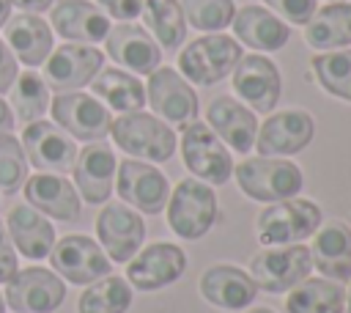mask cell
<instances>
[{
  "label": "cell",
  "instance_id": "cell-1",
  "mask_svg": "<svg viewBox=\"0 0 351 313\" xmlns=\"http://www.w3.org/2000/svg\"><path fill=\"white\" fill-rule=\"evenodd\" d=\"M110 135L121 151L134 159H154L165 162L176 151V132L148 113H121L110 121Z\"/></svg>",
  "mask_w": 351,
  "mask_h": 313
},
{
  "label": "cell",
  "instance_id": "cell-2",
  "mask_svg": "<svg viewBox=\"0 0 351 313\" xmlns=\"http://www.w3.org/2000/svg\"><path fill=\"white\" fill-rule=\"evenodd\" d=\"M241 58V47L236 38L214 33V36H203L195 38L189 47L181 49L178 55V71L197 82V85H214L222 77H228L233 71V66Z\"/></svg>",
  "mask_w": 351,
  "mask_h": 313
},
{
  "label": "cell",
  "instance_id": "cell-3",
  "mask_svg": "<svg viewBox=\"0 0 351 313\" xmlns=\"http://www.w3.org/2000/svg\"><path fill=\"white\" fill-rule=\"evenodd\" d=\"M52 124H58L69 137L96 143L110 132V110L93 96L80 91H60L49 99Z\"/></svg>",
  "mask_w": 351,
  "mask_h": 313
},
{
  "label": "cell",
  "instance_id": "cell-4",
  "mask_svg": "<svg viewBox=\"0 0 351 313\" xmlns=\"http://www.w3.org/2000/svg\"><path fill=\"white\" fill-rule=\"evenodd\" d=\"M236 181L241 192L255 200L274 203L296 195L302 189V170L288 159H244L236 167Z\"/></svg>",
  "mask_w": 351,
  "mask_h": 313
},
{
  "label": "cell",
  "instance_id": "cell-5",
  "mask_svg": "<svg viewBox=\"0 0 351 313\" xmlns=\"http://www.w3.org/2000/svg\"><path fill=\"white\" fill-rule=\"evenodd\" d=\"M217 217V195L197 178H184L167 203V222L181 239H200Z\"/></svg>",
  "mask_w": 351,
  "mask_h": 313
},
{
  "label": "cell",
  "instance_id": "cell-6",
  "mask_svg": "<svg viewBox=\"0 0 351 313\" xmlns=\"http://www.w3.org/2000/svg\"><path fill=\"white\" fill-rule=\"evenodd\" d=\"M321 225V209L313 200H274L258 217L261 244H288L313 236Z\"/></svg>",
  "mask_w": 351,
  "mask_h": 313
},
{
  "label": "cell",
  "instance_id": "cell-7",
  "mask_svg": "<svg viewBox=\"0 0 351 313\" xmlns=\"http://www.w3.org/2000/svg\"><path fill=\"white\" fill-rule=\"evenodd\" d=\"M19 143L25 148L27 165L38 167V173H58V176H63V173H69L74 167V159H77L74 137H69L52 121H41L38 118V121L25 124Z\"/></svg>",
  "mask_w": 351,
  "mask_h": 313
},
{
  "label": "cell",
  "instance_id": "cell-8",
  "mask_svg": "<svg viewBox=\"0 0 351 313\" xmlns=\"http://www.w3.org/2000/svg\"><path fill=\"white\" fill-rule=\"evenodd\" d=\"M66 297L63 280L44 266L16 269L11 280H5V302L16 313H52L60 308Z\"/></svg>",
  "mask_w": 351,
  "mask_h": 313
},
{
  "label": "cell",
  "instance_id": "cell-9",
  "mask_svg": "<svg viewBox=\"0 0 351 313\" xmlns=\"http://www.w3.org/2000/svg\"><path fill=\"white\" fill-rule=\"evenodd\" d=\"M41 66H44L41 77L52 91H58V93L77 91L99 74V69L104 66V55L93 44L66 41L60 47H52V52L47 55V60Z\"/></svg>",
  "mask_w": 351,
  "mask_h": 313
},
{
  "label": "cell",
  "instance_id": "cell-10",
  "mask_svg": "<svg viewBox=\"0 0 351 313\" xmlns=\"http://www.w3.org/2000/svg\"><path fill=\"white\" fill-rule=\"evenodd\" d=\"M47 258L52 261L55 275H60L77 286H88V283L110 275L107 253L90 236H82V233H69L60 242H55Z\"/></svg>",
  "mask_w": 351,
  "mask_h": 313
},
{
  "label": "cell",
  "instance_id": "cell-11",
  "mask_svg": "<svg viewBox=\"0 0 351 313\" xmlns=\"http://www.w3.org/2000/svg\"><path fill=\"white\" fill-rule=\"evenodd\" d=\"M181 154H184V165L200 181L222 184V181H228V176L233 170V159H230L228 148L214 135V129L208 124H200V121H192L184 126Z\"/></svg>",
  "mask_w": 351,
  "mask_h": 313
},
{
  "label": "cell",
  "instance_id": "cell-12",
  "mask_svg": "<svg viewBox=\"0 0 351 313\" xmlns=\"http://www.w3.org/2000/svg\"><path fill=\"white\" fill-rule=\"evenodd\" d=\"M96 233L110 261L126 264L145 239V222L123 203H107L96 217Z\"/></svg>",
  "mask_w": 351,
  "mask_h": 313
},
{
  "label": "cell",
  "instance_id": "cell-13",
  "mask_svg": "<svg viewBox=\"0 0 351 313\" xmlns=\"http://www.w3.org/2000/svg\"><path fill=\"white\" fill-rule=\"evenodd\" d=\"M310 266H313L310 250L302 247V244L282 247V250H263L250 264L252 283L258 288H263V291H271V294L288 291L296 283H302L307 277Z\"/></svg>",
  "mask_w": 351,
  "mask_h": 313
},
{
  "label": "cell",
  "instance_id": "cell-14",
  "mask_svg": "<svg viewBox=\"0 0 351 313\" xmlns=\"http://www.w3.org/2000/svg\"><path fill=\"white\" fill-rule=\"evenodd\" d=\"M145 102L154 107L156 115H162L170 124H189L197 115V96L189 88V82L176 69H154L148 74Z\"/></svg>",
  "mask_w": 351,
  "mask_h": 313
},
{
  "label": "cell",
  "instance_id": "cell-15",
  "mask_svg": "<svg viewBox=\"0 0 351 313\" xmlns=\"http://www.w3.org/2000/svg\"><path fill=\"white\" fill-rule=\"evenodd\" d=\"M184 269H186V255L181 253V247H176L170 242H156L129 258L126 277L140 291H156V288L178 280L184 275Z\"/></svg>",
  "mask_w": 351,
  "mask_h": 313
},
{
  "label": "cell",
  "instance_id": "cell-16",
  "mask_svg": "<svg viewBox=\"0 0 351 313\" xmlns=\"http://www.w3.org/2000/svg\"><path fill=\"white\" fill-rule=\"evenodd\" d=\"M49 27L74 44H96L110 33V16L90 0H58L49 5Z\"/></svg>",
  "mask_w": 351,
  "mask_h": 313
},
{
  "label": "cell",
  "instance_id": "cell-17",
  "mask_svg": "<svg viewBox=\"0 0 351 313\" xmlns=\"http://www.w3.org/2000/svg\"><path fill=\"white\" fill-rule=\"evenodd\" d=\"M104 49L118 66L134 74H151L154 69H159L162 60V49L154 36H148V30L134 22H121L110 27V33L104 36Z\"/></svg>",
  "mask_w": 351,
  "mask_h": 313
},
{
  "label": "cell",
  "instance_id": "cell-18",
  "mask_svg": "<svg viewBox=\"0 0 351 313\" xmlns=\"http://www.w3.org/2000/svg\"><path fill=\"white\" fill-rule=\"evenodd\" d=\"M118 195L123 203H132L143 214H159L167 203V178L145 162L123 159L118 167Z\"/></svg>",
  "mask_w": 351,
  "mask_h": 313
},
{
  "label": "cell",
  "instance_id": "cell-19",
  "mask_svg": "<svg viewBox=\"0 0 351 313\" xmlns=\"http://www.w3.org/2000/svg\"><path fill=\"white\" fill-rule=\"evenodd\" d=\"M233 91L258 113H269L280 99V71L263 55H241L233 66Z\"/></svg>",
  "mask_w": 351,
  "mask_h": 313
},
{
  "label": "cell",
  "instance_id": "cell-20",
  "mask_svg": "<svg viewBox=\"0 0 351 313\" xmlns=\"http://www.w3.org/2000/svg\"><path fill=\"white\" fill-rule=\"evenodd\" d=\"M25 203L41 211L44 217H55L63 222H71L80 217V195L71 181H66L58 173H33L22 184Z\"/></svg>",
  "mask_w": 351,
  "mask_h": 313
},
{
  "label": "cell",
  "instance_id": "cell-21",
  "mask_svg": "<svg viewBox=\"0 0 351 313\" xmlns=\"http://www.w3.org/2000/svg\"><path fill=\"white\" fill-rule=\"evenodd\" d=\"M3 36H5L3 41L14 52L16 63H25L27 69L41 66L55 47L49 22L30 11H19V14L8 16V22L3 25Z\"/></svg>",
  "mask_w": 351,
  "mask_h": 313
},
{
  "label": "cell",
  "instance_id": "cell-22",
  "mask_svg": "<svg viewBox=\"0 0 351 313\" xmlns=\"http://www.w3.org/2000/svg\"><path fill=\"white\" fill-rule=\"evenodd\" d=\"M115 154L107 143L96 140V143H88L77 159H74V181H77V189L80 195L88 200V203H104L112 192V181H115Z\"/></svg>",
  "mask_w": 351,
  "mask_h": 313
},
{
  "label": "cell",
  "instance_id": "cell-23",
  "mask_svg": "<svg viewBox=\"0 0 351 313\" xmlns=\"http://www.w3.org/2000/svg\"><path fill=\"white\" fill-rule=\"evenodd\" d=\"M313 140V118L302 110H288L269 115L263 129L255 135L261 156H285L302 151Z\"/></svg>",
  "mask_w": 351,
  "mask_h": 313
},
{
  "label": "cell",
  "instance_id": "cell-24",
  "mask_svg": "<svg viewBox=\"0 0 351 313\" xmlns=\"http://www.w3.org/2000/svg\"><path fill=\"white\" fill-rule=\"evenodd\" d=\"M5 231L14 242V247L30 261L47 258L55 244V228L49 225V220L41 211H36L27 203H19L5 214Z\"/></svg>",
  "mask_w": 351,
  "mask_h": 313
},
{
  "label": "cell",
  "instance_id": "cell-25",
  "mask_svg": "<svg viewBox=\"0 0 351 313\" xmlns=\"http://www.w3.org/2000/svg\"><path fill=\"white\" fill-rule=\"evenodd\" d=\"M230 22H233V33L241 38V44H247L252 49L274 52V49H282L291 38L288 25L261 5H241V11H236Z\"/></svg>",
  "mask_w": 351,
  "mask_h": 313
},
{
  "label": "cell",
  "instance_id": "cell-26",
  "mask_svg": "<svg viewBox=\"0 0 351 313\" xmlns=\"http://www.w3.org/2000/svg\"><path fill=\"white\" fill-rule=\"evenodd\" d=\"M208 124L214 129L217 137H222L230 148H236L239 154H247L255 146V135H258V124L255 115L241 107L233 96H219L211 99L208 104Z\"/></svg>",
  "mask_w": 351,
  "mask_h": 313
},
{
  "label": "cell",
  "instance_id": "cell-27",
  "mask_svg": "<svg viewBox=\"0 0 351 313\" xmlns=\"http://www.w3.org/2000/svg\"><path fill=\"white\" fill-rule=\"evenodd\" d=\"M200 291L211 305L228 308V310H239V308H244V305H250L255 299L258 286L241 269H236L230 264H217V266H208L203 272Z\"/></svg>",
  "mask_w": 351,
  "mask_h": 313
},
{
  "label": "cell",
  "instance_id": "cell-28",
  "mask_svg": "<svg viewBox=\"0 0 351 313\" xmlns=\"http://www.w3.org/2000/svg\"><path fill=\"white\" fill-rule=\"evenodd\" d=\"M310 261L332 280L351 277V231L343 222H329L315 233Z\"/></svg>",
  "mask_w": 351,
  "mask_h": 313
},
{
  "label": "cell",
  "instance_id": "cell-29",
  "mask_svg": "<svg viewBox=\"0 0 351 313\" xmlns=\"http://www.w3.org/2000/svg\"><path fill=\"white\" fill-rule=\"evenodd\" d=\"M93 96L115 113H137L145 104V88L137 77L121 69H99V74L90 80Z\"/></svg>",
  "mask_w": 351,
  "mask_h": 313
},
{
  "label": "cell",
  "instance_id": "cell-30",
  "mask_svg": "<svg viewBox=\"0 0 351 313\" xmlns=\"http://www.w3.org/2000/svg\"><path fill=\"white\" fill-rule=\"evenodd\" d=\"M304 41L315 49H337L351 44V3H329L315 8L304 25Z\"/></svg>",
  "mask_w": 351,
  "mask_h": 313
},
{
  "label": "cell",
  "instance_id": "cell-31",
  "mask_svg": "<svg viewBox=\"0 0 351 313\" xmlns=\"http://www.w3.org/2000/svg\"><path fill=\"white\" fill-rule=\"evenodd\" d=\"M143 19L156 36L159 47L176 52L186 36V19L178 0H143Z\"/></svg>",
  "mask_w": 351,
  "mask_h": 313
},
{
  "label": "cell",
  "instance_id": "cell-32",
  "mask_svg": "<svg viewBox=\"0 0 351 313\" xmlns=\"http://www.w3.org/2000/svg\"><path fill=\"white\" fill-rule=\"evenodd\" d=\"M8 93H11V113H14V118H19L25 124L38 121L49 110V85L33 69L19 71L16 80L11 82Z\"/></svg>",
  "mask_w": 351,
  "mask_h": 313
},
{
  "label": "cell",
  "instance_id": "cell-33",
  "mask_svg": "<svg viewBox=\"0 0 351 313\" xmlns=\"http://www.w3.org/2000/svg\"><path fill=\"white\" fill-rule=\"evenodd\" d=\"M132 305V288L123 277L104 275L82 291L77 313H126Z\"/></svg>",
  "mask_w": 351,
  "mask_h": 313
},
{
  "label": "cell",
  "instance_id": "cell-34",
  "mask_svg": "<svg viewBox=\"0 0 351 313\" xmlns=\"http://www.w3.org/2000/svg\"><path fill=\"white\" fill-rule=\"evenodd\" d=\"M288 313H343V288L329 280H302L288 294Z\"/></svg>",
  "mask_w": 351,
  "mask_h": 313
},
{
  "label": "cell",
  "instance_id": "cell-35",
  "mask_svg": "<svg viewBox=\"0 0 351 313\" xmlns=\"http://www.w3.org/2000/svg\"><path fill=\"white\" fill-rule=\"evenodd\" d=\"M313 71H315L324 91H329L337 99L351 102V49L315 55Z\"/></svg>",
  "mask_w": 351,
  "mask_h": 313
},
{
  "label": "cell",
  "instance_id": "cell-36",
  "mask_svg": "<svg viewBox=\"0 0 351 313\" xmlns=\"http://www.w3.org/2000/svg\"><path fill=\"white\" fill-rule=\"evenodd\" d=\"M27 178V156L25 148L19 143V137H14L11 132L0 135V192L14 195L22 189Z\"/></svg>",
  "mask_w": 351,
  "mask_h": 313
},
{
  "label": "cell",
  "instance_id": "cell-37",
  "mask_svg": "<svg viewBox=\"0 0 351 313\" xmlns=\"http://www.w3.org/2000/svg\"><path fill=\"white\" fill-rule=\"evenodd\" d=\"M181 11L197 30H222L230 25L236 5L233 0H181Z\"/></svg>",
  "mask_w": 351,
  "mask_h": 313
},
{
  "label": "cell",
  "instance_id": "cell-38",
  "mask_svg": "<svg viewBox=\"0 0 351 313\" xmlns=\"http://www.w3.org/2000/svg\"><path fill=\"white\" fill-rule=\"evenodd\" d=\"M263 3L293 25H307V19L315 14V0H263Z\"/></svg>",
  "mask_w": 351,
  "mask_h": 313
},
{
  "label": "cell",
  "instance_id": "cell-39",
  "mask_svg": "<svg viewBox=\"0 0 351 313\" xmlns=\"http://www.w3.org/2000/svg\"><path fill=\"white\" fill-rule=\"evenodd\" d=\"M96 5L107 16L121 19V22H129V19L140 16V11H143V0H96Z\"/></svg>",
  "mask_w": 351,
  "mask_h": 313
},
{
  "label": "cell",
  "instance_id": "cell-40",
  "mask_svg": "<svg viewBox=\"0 0 351 313\" xmlns=\"http://www.w3.org/2000/svg\"><path fill=\"white\" fill-rule=\"evenodd\" d=\"M16 269H19L16 266V247H14V242L5 231V222L0 220V283L11 280V275Z\"/></svg>",
  "mask_w": 351,
  "mask_h": 313
},
{
  "label": "cell",
  "instance_id": "cell-41",
  "mask_svg": "<svg viewBox=\"0 0 351 313\" xmlns=\"http://www.w3.org/2000/svg\"><path fill=\"white\" fill-rule=\"evenodd\" d=\"M16 74H19V63H16L14 52L8 49V44L0 38V93H8Z\"/></svg>",
  "mask_w": 351,
  "mask_h": 313
},
{
  "label": "cell",
  "instance_id": "cell-42",
  "mask_svg": "<svg viewBox=\"0 0 351 313\" xmlns=\"http://www.w3.org/2000/svg\"><path fill=\"white\" fill-rule=\"evenodd\" d=\"M11 5H16L19 11H30V14H41V11H47L55 0H8Z\"/></svg>",
  "mask_w": 351,
  "mask_h": 313
},
{
  "label": "cell",
  "instance_id": "cell-43",
  "mask_svg": "<svg viewBox=\"0 0 351 313\" xmlns=\"http://www.w3.org/2000/svg\"><path fill=\"white\" fill-rule=\"evenodd\" d=\"M11 129H14V113H11V104L0 96V135L11 132Z\"/></svg>",
  "mask_w": 351,
  "mask_h": 313
},
{
  "label": "cell",
  "instance_id": "cell-44",
  "mask_svg": "<svg viewBox=\"0 0 351 313\" xmlns=\"http://www.w3.org/2000/svg\"><path fill=\"white\" fill-rule=\"evenodd\" d=\"M8 16H11V3H8V0H0V30H3V25L8 22Z\"/></svg>",
  "mask_w": 351,
  "mask_h": 313
},
{
  "label": "cell",
  "instance_id": "cell-45",
  "mask_svg": "<svg viewBox=\"0 0 351 313\" xmlns=\"http://www.w3.org/2000/svg\"><path fill=\"white\" fill-rule=\"evenodd\" d=\"M250 313H271L269 308H255V310H250Z\"/></svg>",
  "mask_w": 351,
  "mask_h": 313
},
{
  "label": "cell",
  "instance_id": "cell-46",
  "mask_svg": "<svg viewBox=\"0 0 351 313\" xmlns=\"http://www.w3.org/2000/svg\"><path fill=\"white\" fill-rule=\"evenodd\" d=\"M0 313H5V299H3V294H0Z\"/></svg>",
  "mask_w": 351,
  "mask_h": 313
},
{
  "label": "cell",
  "instance_id": "cell-47",
  "mask_svg": "<svg viewBox=\"0 0 351 313\" xmlns=\"http://www.w3.org/2000/svg\"><path fill=\"white\" fill-rule=\"evenodd\" d=\"M348 313H351V291H348Z\"/></svg>",
  "mask_w": 351,
  "mask_h": 313
}]
</instances>
